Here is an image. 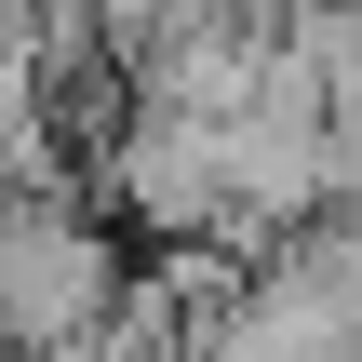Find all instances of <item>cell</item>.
Wrapping results in <instances>:
<instances>
[{
  "instance_id": "cell-1",
  "label": "cell",
  "mask_w": 362,
  "mask_h": 362,
  "mask_svg": "<svg viewBox=\"0 0 362 362\" xmlns=\"http://www.w3.org/2000/svg\"><path fill=\"white\" fill-rule=\"evenodd\" d=\"M134 309V255L67 202V188H0V349L67 362Z\"/></svg>"
},
{
  "instance_id": "cell-2",
  "label": "cell",
  "mask_w": 362,
  "mask_h": 362,
  "mask_svg": "<svg viewBox=\"0 0 362 362\" xmlns=\"http://www.w3.org/2000/svg\"><path fill=\"white\" fill-rule=\"evenodd\" d=\"M202 362H362V215L242 269V296L202 322Z\"/></svg>"
}]
</instances>
